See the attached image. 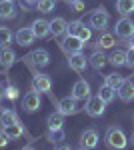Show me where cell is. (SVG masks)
I'll return each mask as SVG.
<instances>
[{"label": "cell", "mask_w": 134, "mask_h": 150, "mask_svg": "<svg viewBox=\"0 0 134 150\" xmlns=\"http://www.w3.org/2000/svg\"><path fill=\"white\" fill-rule=\"evenodd\" d=\"M40 106H42V92H38L36 88H32V90H28V92L24 94V98H22L24 112L34 114V112L40 110Z\"/></svg>", "instance_id": "cell-1"}, {"label": "cell", "mask_w": 134, "mask_h": 150, "mask_svg": "<svg viewBox=\"0 0 134 150\" xmlns=\"http://www.w3.org/2000/svg\"><path fill=\"white\" fill-rule=\"evenodd\" d=\"M24 60H26V64L32 66V68H44V66L50 64V54H48V50H44V48H36L30 54H26Z\"/></svg>", "instance_id": "cell-2"}, {"label": "cell", "mask_w": 134, "mask_h": 150, "mask_svg": "<svg viewBox=\"0 0 134 150\" xmlns=\"http://www.w3.org/2000/svg\"><path fill=\"white\" fill-rule=\"evenodd\" d=\"M126 142H128V138H126L122 128H118V126L108 128V132H106V144H108L110 148H124Z\"/></svg>", "instance_id": "cell-3"}, {"label": "cell", "mask_w": 134, "mask_h": 150, "mask_svg": "<svg viewBox=\"0 0 134 150\" xmlns=\"http://www.w3.org/2000/svg\"><path fill=\"white\" fill-rule=\"evenodd\" d=\"M66 34L78 36L82 42H86V44H88V40L92 38V30H90V28L82 22V20H72V22L66 26Z\"/></svg>", "instance_id": "cell-4"}, {"label": "cell", "mask_w": 134, "mask_h": 150, "mask_svg": "<svg viewBox=\"0 0 134 150\" xmlns=\"http://www.w3.org/2000/svg\"><path fill=\"white\" fill-rule=\"evenodd\" d=\"M106 100H102L100 96L96 94V96H90L88 100H86V106H84V110H86V114L92 116V118H98V116L104 114V110H106Z\"/></svg>", "instance_id": "cell-5"}, {"label": "cell", "mask_w": 134, "mask_h": 150, "mask_svg": "<svg viewBox=\"0 0 134 150\" xmlns=\"http://www.w3.org/2000/svg\"><path fill=\"white\" fill-rule=\"evenodd\" d=\"M56 110L64 116H72V114H78L80 112V106H78V100L74 96H66V98H60L56 102Z\"/></svg>", "instance_id": "cell-6"}, {"label": "cell", "mask_w": 134, "mask_h": 150, "mask_svg": "<svg viewBox=\"0 0 134 150\" xmlns=\"http://www.w3.org/2000/svg\"><path fill=\"white\" fill-rule=\"evenodd\" d=\"M32 88H36L38 92L42 94H48L50 98H52V102H54V96H52V80H50V76H46V74H34L32 78Z\"/></svg>", "instance_id": "cell-7"}, {"label": "cell", "mask_w": 134, "mask_h": 150, "mask_svg": "<svg viewBox=\"0 0 134 150\" xmlns=\"http://www.w3.org/2000/svg\"><path fill=\"white\" fill-rule=\"evenodd\" d=\"M86 42H82L78 36H72V34H66L62 40H60V48L66 52V54H74V52H82Z\"/></svg>", "instance_id": "cell-8"}, {"label": "cell", "mask_w": 134, "mask_h": 150, "mask_svg": "<svg viewBox=\"0 0 134 150\" xmlns=\"http://www.w3.org/2000/svg\"><path fill=\"white\" fill-rule=\"evenodd\" d=\"M114 34L118 36V38H130V36L134 34V20H130L128 16H124V18H120L118 22L114 24Z\"/></svg>", "instance_id": "cell-9"}, {"label": "cell", "mask_w": 134, "mask_h": 150, "mask_svg": "<svg viewBox=\"0 0 134 150\" xmlns=\"http://www.w3.org/2000/svg\"><path fill=\"white\" fill-rule=\"evenodd\" d=\"M110 22V14L104 10V8H96V10L90 14V26L96 28V30H104Z\"/></svg>", "instance_id": "cell-10"}, {"label": "cell", "mask_w": 134, "mask_h": 150, "mask_svg": "<svg viewBox=\"0 0 134 150\" xmlns=\"http://www.w3.org/2000/svg\"><path fill=\"white\" fill-rule=\"evenodd\" d=\"M98 146V132L94 128H88L82 132L80 136V148H86V150H92Z\"/></svg>", "instance_id": "cell-11"}, {"label": "cell", "mask_w": 134, "mask_h": 150, "mask_svg": "<svg viewBox=\"0 0 134 150\" xmlns=\"http://www.w3.org/2000/svg\"><path fill=\"white\" fill-rule=\"evenodd\" d=\"M72 96L76 100H88L90 98V84L86 80H76L72 86Z\"/></svg>", "instance_id": "cell-12"}, {"label": "cell", "mask_w": 134, "mask_h": 150, "mask_svg": "<svg viewBox=\"0 0 134 150\" xmlns=\"http://www.w3.org/2000/svg\"><path fill=\"white\" fill-rule=\"evenodd\" d=\"M14 38H16V44H20V46H30L34 40H36V34H34L32 26H30V28H20V30L14 34Z\"/></svg>", "instance_id": "cell-13"}, {"label": "cell", "mask_w": 134, "mask_h": 150, "mask_svg": "<svg viewBox=\"0 0 134 150\" xmlns=\"http://www.w3.org/2000/svg\"><path fill=\"white\" fill-rule=\"evenodd\" d=\"M68 64H70V68L74 72H84L88 60H86V56L82 52H74V54H68Z\"/></svg>", "instance_id": "cell-14"}, {"label": "cell", "mask_w": 134, "mask_h": 150, "mask_svg": "<svg viewBox=\"0 0 134 150\" xmlns=\"http://www.w3.org/2000/svg\"><path fill=\"white\" fill-rule=\"evenodd\" d=\"M16 14H18V10L14 6V2H10V0H0V18L2 20H14Z\"/></svg>", "instance_id": "cell-15"}, {"label": "cell", "mask_w": 134, "mask_h": 150, "mask_svg": "<svg viewBox=\"0 0 134 150\" xmlns=\"http://www.w3.org/2000/svg\"><path fill=\"white\" fill-rule=\"evenodd\" d=\"M2 130L6 132V136L10 140H18L22 138L24 134H26V130H24V124L18 120V122H14V124H8V126H2Z\"/></svg>", "instance_id": "cell-16"}, {"label": "cell", "mask_w": 134, "mask_h": 150, "mask_svg": "<svg viewBox=\"0 0 134 150\" xmlns=\"http://www.w3.org/2000/svg\"><path fill=\"white\" fill-rule=\"evenodd\" d=\"M118 92V98L122 102H132L134 100V82L132 80H124V84L116 90Z\"/></svg>", "instance_id": "cell-17"}, {"label": "cell", "mask_w": 134, "mask_h": 150, "mask_svg": "<svg viewBox=\"0 0 134 150\" xmlns=\"http://www.w3.org/2000/svg\"><path fill=\"white\" fill-rule=\"evenodd\" d=\"M14 62H16V52L10 46H2V50H0V66L10 68Z\"/></svg>", "instance_id": "cell-18"}, {"label": "cell", "mask_w": 134, "mask_h": 150, "mask_svg": "<svg viewBox=\"0 0 134 150\" xmlns=\"http://www.w3.org/2000/svg\"><path fill=\"white\" fill-rule=\"evenodd\" d=\"M66 26H68V22L62 18V16H58V18H54V20H50V34H54V36L66 34Z\"/></svg>", "instance_id": "cell-19"}, {"label": "cell", "mask_w": 134, "mask_h": 150, "mask_svg": "<svg viewBox=\"0 0 134 150\" xmlns=\"http://www.w3.org/2000/svg\"><path fill=\"white\" fill-rule=\"evenodd\" d=\"M32 30H34V34H36V38H46V36L50 34V22L40 18V20H36L32 24Z\"/></svg>", "instance_id": "cell-20"}, {"label": "cell", "mask_w": 134, "mask_h": 150, "mask_svg": "<svg viewBox=\"0 0 134 150\" xmlns=\"http://www.w3.org/2000/svg\"><path fill=\"white\" fill-rule=\"evenodd\" d=\"M90 64H92V68L102 70L106 64H108V56H106L104 52H100V50H94L92 56H90Z\"/></svg>", "instance_id": "cell-21"}, {"label": "cell", "mask_w": 134, "mask_h": 150, "mask_svg": "<svg viewBox=\"0 0 134 150\" xmlns=\"http://www.w3.org/2000/svg\"><path fill=\"white\" fill-rule=\"evenodd\" d=\"M114 44H116V36H114V34H108V32H102L100 38L96 40V48H98V50L114 48Z\"/></svg>", "instance_id": "cell-22"}, {"label": "cell", "mask_w": 134, "mask_h": 150, "mask_svg": "<svg viewBox=\"0 0 134 150\" xmlns=\"http://www.w3.org/2000/svg\"><path fill=\"white\" fill-rule=\"evenodd\" d=\"M46 124H48V130H56V128L64 126V114H60L58 110L52 112V114L46 118Z\"/></svg>", "instance_id": "cell-23"}, {"label": "cell", "mask_w": 134, "mask_h": 150, "mask_svg": "<svg viewBox=\"0 0 134 150\" xmlns=\"http://www.w3.org/2000/svg\"><path fill=\"white\" fill-rule=\"evenodd\" d=\"M108 62H110L112 66H116V68L126 66V52L124 50H114L110 56H108Z\"/></svg>", "instance_id": "cell-24"}, {"label": "cell", "mask_w": 134, "mask_h": 150, "mask_svg": "<svg viewBox=\"0 0 134 150\" xmlns=\"http://www.w3.org/2000/svg\"><path fill=\"white\" fill-rule=\"evenodd\" d=\"M116 10L124 14V16H128V14H132L134 12V0H116Z\"/></svg>", "instance_id": "cell-25"}, {"label": "cell", "mask_w": 134, "mask_h": 150, "mask_svg": "<svg viewBox=\"0 0 134 150\" xmlns=\"http://www.w3.org/2000/svg\"><path fill=\"white\" fill-rule=\"evenodd\" d=\"M98 96H100L102 100H106V102H112L116 98V90L112 86H108V84H102L100 90H98Z\"/></svg>", "instance_id": "cell-26"}, {"label": "cell", "mask_w": 134, "mask_h": 150, "mask_svg": "<svg viewBox=\"0 0 134 150\" xmlns=\"http://www.w3.org/2000/svg\"><path fill=\"white\" fill-rule=\"evenodd\" d=\"M14 122H18V114H16L14 110H2V114H0V124H2V126H8V124H14Z\"/></svg>", "instance_id": "cell-27"}, {"label": "cell", "mask_w": 134, "mask_h": 150, "mask_svg": "<svg viewBox=\"0 0 134 150\" xmlns=\"http://www.w3.org/2000/svg\"><path fill=\"white\" fill-rule=\"evenodd\" d=\"M124 80H126L124 76H120V74H116V72H114V74H108V76H106L104 84H108V86H112L114 90H118V88L124 84Z\"/></svg>", "instance_id": "cell-28"}, {"label": "cell", "mask_w": 134, "mask_h": 150, "mask_svg": "<svg viewBox=\"0 0 134 150\" xmlns=\"http://www.w3.org/2000/svg\"><path fill=\"white\" fill-rule=\"evenodd\" d=\"M48 140L52 144H60L64 140V128H56V130H48Z\"/></svg>", "instance_id": "cell-29"}, {"label": "cell", "mask_w": 134, "mask_h": 150, "mask_svg": "<svg viewBox=\"0 0 134 150\" xmlns=\"http://www.w3.org/2000/svg\"><path fill=\"white\" fill-rule=\"evenodd\" d=\"M56 6V0H38V4H36V8L40 12H44V14H48V12H52Z\"/></svg>", "instance_id": "cell-30"}, {"label": "cell", "mask_w": 134, "mask_h": 150, "mask_svg": "<svg viewBox=\"0 0 134 150\" xmlns=\"http://www.w3.org/2000/svg\"><path fill=\"white\" fill-rule=\"evenodd\" d=\"M12 38H14V36H12L10 30H8L6 26H0V46H8L12 42Z\"/></svg>", "instance_id": "cell-31"}, {"label": "cell", "mask_w": 134, "mask_h": 150, "mask_svg": "<svg viewBox=\"0 0 134 150\" xmlns=\"http://www.w3.org/2000/svg\"><path fill=\"white\" fill-rule=\"evenodd\" d=\"M126 66H130L134 70V48L132 46L126 50Z\"/></svg>", "instance_id": "cell-32"}, {"label": "cell", "mask_w": 134, "mask_h": 150, "mask_svg": "<svg viewBox=\"0 0 134 150\" xmlns=\"http://www.w3.org/2000/svg\"><path fill=\"white\" fill-rule=\"evenodd\" d=\"M6 98H10V100H16V98H18V90H16L14 86H6Z\"/></svg>", "instance_id": "cell-33"}, {"label": "cell", "mask_w": 134, "mask_h": 150, "mask_svg": "<svg viewBox=\"0 0 134 150\" xmlns=\"http://www.w3.org/2000/svg\"><path fill=\"white\" fill-rule=\"evenodd\" d=\"M70 6H72V10H74V12H82L86 4H84L82 0H74V2H70Z\"/></svg>", "instance_id": "cell-34"}, {"label": "cell", "mask_w": 134, "mask_h": 150, "mask_svg": "<svg viewBox=\"0 0 134 150\" xmlns=\"http://www.w3.org/2000/svg\"><path fill=\"white\" fill-rule=\"evenodd\" d=\"M10 142V138L6 136V132L4 130H0V148H6V144Z\"/></svg>", "instance_id": "cell-35"}, {"label": "cell", "mask_w": 134, "mask_h": 150, "mask_svg": "<svg viewBox=\"0 0 134 150\" xmlns=\"http://www.w3.org/2000/svg\"><path fill=\"white\" fill-rule=\"evenodd\" d=\"M4 96H6V88L0 84V102H2V98H4Z\"/></svg>", "instance_id": "cell-36"}, {"label": "cell", "mask_w": 134, "mask_h": 150, "mask_svg": "<svg viewBox=\"0 0 134 150\" xmlns=\"http://www.w3.org/2000/svg\"><path fill=\"white\" fill-rule=\"evenodd\" d=\"M24 4H28V6H34V4H38V0H22Z\"/></svg>", "instance_id": "cell-37"}, {"label": "cell", "mask_w": 134, "mask_h": 150, "mask_svg": "<svg viewBox=\"0 0 134 150\" xmlns=\"http://www.w3.org/2000/svg\"><path fill=\"white\" fill-rule=\"evenodd\" d=\"M128 42H130V46H132V48H134V34H132V36H130V38H128Z\"/></svg>", "instance_id": "cell-38"}, {"label": "cell", "mask_w": 134, "mask_h": 150, "mask_svg": "<svg viewBox=\"0 0 134 150\" xmlns=\"http://www.w3.org/2000/svg\"><path fill=\"white\" fill-rule=\"evenodd\" d=\"M130 142H132V144H134V132H132V136H130Z\"/></svg>", "instance_id": "cell-39"}, {"label": "cell", "mask_w": 134, "mask_h": 150, "mask_svg": "<svg viewBox=\"0 0 134 150\" xmlns=\"http://www.w3.org/2000/svg\"><path fill=\"white\" fill-rule=\"evenodd\" d=\"M64 2H68V4H70V2H74V0H64Z\"/></svg>", "instance_id": "cell-40"}, {"label": "cell", "mask_w": 134, "mask_h": 150, "mask_svg": "<svg viewBox=\"0 0 134 150\" xmlns=\"http://www.w3.org/2000/svg\"><path fill=\"white\" fill-rule=\"evenodd\" d=\"M10 2H14V0H10Z\"/></svg>", "instance_id": "cell-41"}]
</instances>
